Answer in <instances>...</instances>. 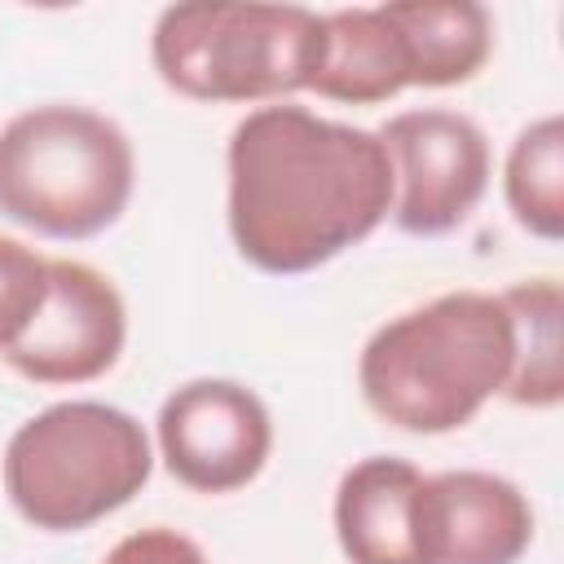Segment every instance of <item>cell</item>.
Instances as JSON below:
<instances>
[{"label": "cell", "instance_id": "1", "mask_svg": "<svg viewBox=\"0 0 564 564\" xmlns=\"http://www.w3.org/2000/svg\"><path fill=\"white\" fill-rule=\"evenodd\" d=\"M229 238L260 273L295 278L366 242L392 212V159L370 128L295 101L247 110L225 150Z\"/></svg>", "mask_w": 564, "mask_h": 564}, {"label": "cell", "instance_id": "2", "mask_svg": "<svg viewBox=\"0 0 564 564\" xmlns=\"http://www.w3.org/2000/svg\"><path fill=\"white\" fill-rule=\"evenodd\" d=\"M511 375V317L489 291H445L388 317L357 357L361 401L392 427H467Z\"/></svg>", "mask_w": 564, "mask_h": 564}, {"label": "cell", "instance_id": "3", "mask_svg": "<svg viewBox=\"0 0 564 564\" xmlns=\"http://www.w3.org/2000/svg\"><path fill=\"white\" fill-rule=\"evenodd\" d=\"M132 185V141L101 110L48 101L0 128V216L31 234L97 238L128 212Z\"/></svg>", "mask_w": 564, "mask_h": 564}, {"label": "cell", "instance_id": "4", "mask_svg": "<svg viewBox=\"0 0 564 564\" xmlns=\"http://www.w3.org/2000/svg\"><path fill=\"white\" fill-rule=\"evenodd\" d=\"M326 26L304 4H167L150 35L159 79L189 101H286L313 88Z\"/></svg>", "mask_w": 564, "mask_h": 564}, {"label": "cell", "instance_id": "5", "mask_svg": "<svg viewBox=\"0 0 564 564\" xmlns=\"http://www.w3.org/2000/svg\"><path fill=\"white\" fill-rule=\"evenodd\" d=\"M154 471V449L119 405L57 401L31 414L4 445V494L44 533H79L128 507Z\"/></svg>", "mask_w": 564, "mask_h": 564}, {"label": "cell", "instance_id": "6", "mask_svg": "<svg viewBox=\"0 0 564 564\" xmlns=\"http://www.w3.org/2000/svg\"><path fill=\"white\" fill-rule=\"evenodd\" d=\"M392 159V220L414 238L458 229L485 198L494 154L485 128L449 106L401 110L379 128Z\"/></svg>", "mask_w": 564, "mask_h": 564}, {"label": "cell", "instance_id": "7", "mask_svg": "<svg viewBox=\"0 0 564 564\" xmlns=\"http://www.w3.org/2000/svg\"><path fill=\"white\" fill-rule=\"evenodd\" d=\"M154 436L172 480L194 494H234L273 454L269 405L238 379H189L172 388L159 405Z\"/></svg>", "mask_w": 564, "mask_h": 564}, {"label": "cell", "instance_id": "8", "mask_svg": "<svg viewBox=\"0 0 564 564\" xmlns=\"http://www.w3.org/2000/svg\"><path fill=\"white\" fill-rule=\"evenodd\" d=\"M128 344V304L119 286L84 260H48V291L31 326L0 357L13 375L44 388L101 379Z\"/></svg>", "mask_w": 564, "mask_h": 564}, {"label": "cell", "instance_id": "9", "mask_svg": "<svg viewBox=\"0 0 564 564\" xmlns=\"http://www.w3.org/2000/svg\"><path fill=\"white\" fill-rule=\"evenodd\" d=\"M419 538L427 564H520L533 546V507L507 476L436 471L423 476Z\"/></svg>", "mask_w": 564, "mask_h": 564}, {"label": "cell", "instance_id": "10", "mask_svg": "<svg viewBox=\"0 0 564 564\" xmlns=\"http://www.w3.org/2000/svg\"><path fill=\"white\" fill-rule=\"evenodd\" d=\"M423 471L397 454H370L339 476L335 538L348 564H427L419 538Z\"/></svg>", "mask_w": 564, "mask_h": 564}, {"label": "cell", "instance_id": "11", "mask_svg": "<svg viewBox=\"0 0 564 564\" xmlns=\"http://www.w3.org/2000/svg\"><path fill=\"white\" fill-rule=\"evenodd\" d=\"M401 35L410 88H454L494 57V13L476 0H397L383 4Z\"/></svg>", "mask_w": 564, "mask_h": 564}, {"label": "cell", "instance_id": "12", "mask_svg": "<svg viewBox=\"0 0 564 564\" xmlns=\"http://www.w3.org/2000/svg\"><path fill=\"white\" fill-rule=\"evenodd\" d=\"M322 26H326V48L308 93L344 106H379L410 88L405 48L383 4L330 9L322 13Z\"/></svg>", "mask_w": 564, "mask_h": 564}, {"label": "cell", "instance_id": "13", "mask_svg": "<svg viewBox=\"0 0 564 564\" xmlns=\"http://www.w3.org/2000/svg\"><path fill=\"white\" fill-rule=\"evenodd\" d=\"M502 308L511 317V375L502 397L529 410H555L564 401V291L555 278H529L507 286Z\"/></svg>", "mask_w": 564, "mask_h": 564}, {"label": "cell", "instance_id": "14", "mask_svg": "<svg viewBox=\"0 0 564 564\" xmlns=\"http://www.w3.org/2000/svg\"><path fill=\"white\" fill-rule=\"evenodd\" d=\"M502 198L511 220L542 238H564V119L542 115L524 123L502 163Z\"/></svg>", "mask_w": 564, "mask_h": 564}, {"label": "cell", "instance_id": "15", "mask_svg": "<svg viewBox=\"0 0 564 564\" xmlns=\"http://www.w3.org/2000/svg\"><path fill=\"white\" fill-rule=\"evenodd\" d=\"M44 291H48V260L35 247L0 234V352L18 344V335L31 326V317L44 304Z\"/></svg>", "mask_w": 564, "mask_h": 564}, {"label": "cell", "instance_id": "16", "mask_svg": "<svg viewBox=\"0 0 564 564\" xmlns=\"http://www.w3.org/2000/svg\"><path fill=\"white\" fill-rule=\"evenodd\" d=\"M101 564H207L203 546L167 524H150V529H137L128 538H119Z\"/></svg>", "mask_w": 564, "mask_h": 564}]
</instances>
